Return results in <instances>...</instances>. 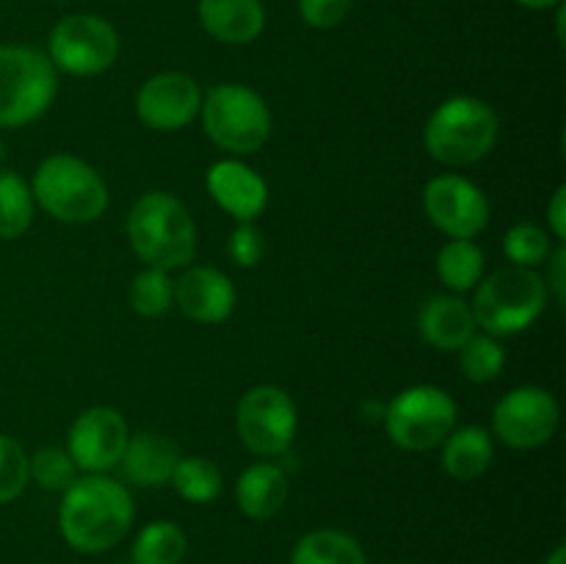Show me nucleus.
I'll list each match as a JSON object with an SVG mask.
<instances>
[{
  "label": "nucleus",
  "mask_w": 566,
  "mask_h": 564,
  "mask_svg": "<svg viewBox=\"0 0 566 564\" xmlns=\"http://www.w3.org/2000/svg\"><path fill=\"white\" fill-rule=\"evenodd\" d=\"M133 498L119 481L105 476L75 479L64 490L59 525L64 540L81 553L114 547L130 531Z\"/></svg>",
  "instance_id": "f257e3e1"
},
{
  "label": "nucleus",
  "mask_w": 566,
  "mask_h": 564,
  "mask_svg": "<svg viewBox=\"0 0 566 564\" xmlns=\"http://www.w3.org/2000/svg\"><path fill=\"white\" fill-rule=\"evenodd\" d=\"M127 238L138 258L155 269H182L197 254L191 213L171 194H144L127 216Z\"/></svg>",
  "instance_id": "f03ea898"
},
{
  "label": "nucleus",
  "mask_w": 566,
  "mask_h": 564,
  "mask_svg": "<svg viewBox=\"0 0 566 564\" xmlns=\"http://www.w3.org/2000/svg\"><path fill=\"white\" fill-rule=\"evenodd\" d=\"M426 149L448 166H470L486 158L497 142V114L475 97L446 100L426 125Z\"/></svg>",
  "instance_id": "7ed1b4c3"
},
{
  "label": "nucleus",
  "mask_w": 566,
  "mask_h": 564,
  "mask_svg": "<svg viewBox=\"0 0 566 564\" xmlns=\"http://www.w3.org/2000/svg\"><path fill=\"white\" fill-rule=\"evenodd\" d=\"M33 199L53 219L66 224H88L108 208L103 177L75 155H50L33 175Z\"/></svg>",
  "instance_id": "20e7f679"
},
{
  "label": "nucleus",
  "mask_w": 566,
  "mask_h": 564,
  "mask_svg": "<svg viewBox=\"0 0 566 564\" xmlns=\"http://www.w3.org/2000/svg\"><path fill=\"white\" fill-rule=\"evenodd\" d=\"M547 304V285L531 269H501L486 276L473 299V318L486 335L509 337L528 330Z\"/></svg>",
  "instance_id": "39448f33"
},
{
  "label": "nucleus",
  "mask_w": 566,
  "mask_h": 564,
  "mask_svg": "<svg viewBox=\"0 0 566 564\" xmlns=\"http://www.w3.org/2000/svg\"><path fill=\"white\" fill-rule=\"evenodd\" d=\"M59 92L53 61L33 48L0 44V127H22L50 108Z\"/></svg>",
  "instance_id": "423d86ee"
},
{
  "label": "nucleus",
  "mask_w": 566,
  "mask_h": 564,
  "mask_svg": "<svg viewBox=\"0 0 566 564\" xmlns=\"http://www.w3.org/2000/svg\"><path fill=\"white\" fill-rule=\"evenodd\" d=\"M205 133L235 155L258 153L271 136V111L258 92L241 83H219L202 103Z\"/></svg>",
  "instance_id": "0eeeda50"
},
{
  "label": "nucleus",
  "mask_w": 566,
  "mask_h": 564,
  "mask_svg": "<svg viewBox=\"0 0 566 564\" xmlns=\"http://www.w3.org/2000/svg\"><path fill=\"white\" fill-rule=\"evenodd\" d=\"M457 426V401L442 387L415 385L398 393L385 412V429L407 451L440 446Z\"/></svg>",
  "instance_id": "6e6552de"
},
{
  "label": "nucleus",
  "mask_w": 566,
  "mask_h": 564,
  "mask_svg": "<svg viewBox=\"0 0 566 564\" xmlns=\"http://www.w3.org/2000/svg\"><path fill=\"white\" fill-rule=\"evenodd\" d=\"M119 55V36L103 17L72 14L50 31V55L55 70L92 77L108 70Z\"/></svg>",
  "instance_id": "1a4fd4ad"
},
{
  "label": "nucleus",
  "mask_w": 566,
  "mask_h": 564,
  "mask_svg": "<svg viewBox=\"0 0 566 564\" xmlns=\"http://www.w3.org/2000/svg\"><path fill=\"white\" fill-rule=\"evenodd\" d=\"M235 426L249 451L260 457H276V453H285L296 437V404L280 387L258 385L243 393Z\"/></svg>",
  "instance_id": "9d476101"
},
{
  "label": "nucleus",
  "mask_w": 566,
  "mask_h": 564,
  "mask_svg": "<svg viewBox=\"0 0 566 564\" xmlns=\"http://www.w3.org/2000/svg\"><path fill=\"white\" fill-rule=\"evenodd\" d=\"M492 429L509 448L545 446L558 429V401L545 387H514L495 404Z\"/></svg>",
  "instance_id": "9b49d317"
},
{
  "label": "nucleus",
  "mask_w": 566,
  "mask_h": 564,
  "mask_svg": "<svg viewBox=\"0 0 566 564\" xmlns=\"http://www.w3.org/2000/svg\"><path fill=\"white\" fill-rule=\"evenodd\" d=\"M426 213L431 224L451 238H473L490 221V202L475 182L459 175H442L429 180L423 191Z\"/></svg>",
  "instance_id": "f8f14e48"
},
{
  "label": "nucleus",
  "mask_w": 566,
  "mask_h": 564,
  "mask_svg": "<svg viewBox=\"0 0 566 564\" xmlns=\"http://www.w3.org/2000/svg\"><path fill=\"white\" fill-rule=\"evenodd\" d=\"M127 424L116 409L92 407L75 418L70 429V457L75 468L88 470V473H103L119 464L125 453Z\"/></svg>",
  "instance_id": "ddd939ff"
},
{
  "label": "nucleus",
  "mask_w": 566,
  "mask_h": 564,
  "mask_svg": "<svg viewBox=\"0 0 566 564\" xmlns=\"http://www.w3.org/2000/svg\"><path fill=\"white\" fill-rule=\"evenodd\" d=\"M199 108H202V94L197 81L182 72H160L138 88V119L153 130H180L199 114Z\"/></svg>",
  "instance_id": "4468645a"
},
{
  "label": "nucleus",
  "mask_w": 566,
  "mask_h": 564,
  "mask_svg": "<svg viewBox=\"0 0 566 564\" xmlns=\"http://www.w3.org/2000/svg\"><path fill=\"white\" fill-rule=\"evenodd\" d=\"M208 191L238 221H254L269 205V186L241 160H219L208 169Z\"/></svg>",
  "instance_id": "2eb2a0df"
},
{
  "label": "nucleus",
  "mask_w": 566,
  "mask_h": 564,
  "mask_svg": "<svg viewBox=\"0 0 566 564\" xmlns=\"http://www.w3.org/2000/svg\"><path fill=\"white\" fill-rule=\"evenodd\" d=\"M175 299L188 318L199 324H219L235 310V288L230 276L210 265L186 271L175 285Z\"/></svg>",
  "instance_id": "dca6fc26"
},
{
  "label": "nucleus",
  "mask_w": 566,
  "mask_h": 564,
  "mask_svg": "<svg viewBox=\"0 0 566 564\" xmlns=\"http://www.w3.org/2000/svg\"><path fill=\"white\" fill-rule=\"evenodd\" d=\"M205 31L224 44H249L263 33L265 11L260 0H199Z\"/></svg>",
  "instance_id": "f3484780"
},
{
  "label": "nucleus",
  "mask_w": 566,
  "mask_h": 564,
  "mask_svg": "<svg viewBox=\"0 0 566 564\" xmlns=\"http://www.w3.org/2000/svg\"><path fill=\"white\" fill-rule=\"evenodd\" d=\"M180 462V451L171 440L160 435H136L127 440L122 453V476L138 487H160L171 481L175 464Z\"/></svg>",
  "instance_id": "a211bd4d"
},
{
  "label": "nucleus",
  "mask_w": 566,
  "mask_h": 564,
  "mask_svg": "<svg viewBox=\"0 0 566 564\" xmlns=\"http://www.w3.org/2000/svg\"><path fill=\"white\" fill-rule=\"evenodd\" d=\"M420 332L440 352H459L475 335L473 310L457 296H434L420 313Z\"/></svg>",
  "instance_id": "6ab92c4d"
},
{
  "label": "nucleus",
  "mask_w": 566,
  "mask_h": 564,
  "mask_svg": "<svg viewBox=\"0 0 566 564\" xmlns=\"http://www.w3.org/2000/svg\"><path fill=\"white\" fill-rule=\"evenodd\" d=\"M238 506L247 518L269 520L285 506L287 501V479L276 464L258 462L247 468L235 487Z\"/></svg>",
  "instance_id": "aec40b11"
},
{
  "label": "nucleus",
  "mask_w": 566,
  "mask_h": 564,
  "mask_svg": "<svg viewBox=\"0 0 566 564\" xmlns=\"http://www.w3.org/2000/svg\"><path fill=\"white\" fill-rule=\"evenodd\" d=\"M495 457V442L492 435L481 426H462L446 437V451H442V464L448 476L457 481H473L490 468Z\"/></svg>",
  "instance_id": "412c9836"
},
{
  "label": "nucleus",
  "mask_w": 566,
  "mask_h": 564,
  "mask_svg": "<svg viewBox=\"0 0 566 564\" xmlns=\"http://www.w3.org/2000/svg\"><path fill=\"white\" fill-rule=\"evenodd\" d=\"M291 564H365L363 547L343 531H310L293 547Z\"/></svg>",
  "instance_id": "4be33fe9"
},
{
  "label": "nucleus",
  "mask_w": 566,
  "mask_h": 564,
  "mask_svg": "<svg viewBox=\"0 0 566 564\" xmlns=\"http://www.w3.org/2000/svg\"><path fill=\"white\" fill-rule=\"evenodd\" d=\"M437 274L451 291H468L484 274V252L470 238H453L437 258Z\"/></svg>",
  "instance_id": "5701e85b"
},
{
  "label": "nucleus",
  "mask_w": 566,
  "mask_h": 564,
  "mask_svg": "<svg viewBox=\"0 0 566 564\" xmlns=\"http://www.w3.org/2000/svg\"><path fill=\"white\" fill-rule=\"evenodd\" d=\"M186 547L188 542L180 525L169 523V520H155L136 536L133 558L136 564H180Z\"/></svg>",
  "instance_id": "b1692460"
},
{
  "label": "nucleus",
  "mask_w": 566,
  "mask_h": 564,
  "mask_svg": "<svg viewBox=\"0 0 566 564\" xmlns=\"http://www.w3.org/2000/svg\"><path fill=\"white\" fill-rule=\"evenodd\" d=\"M33 221V194L14 171H0V238L14 241Z\"/></svg>",
  "instance_id": "393cba45"
},
{
  "label": "nucleus",
  "mask_w": 566,
  "mask_h": 564,
  "mask_svg": "<svg viewBox=\"0 0 566 564\" xmlns=\"http://www.w3.org/2000/svg\"><path fill=\"white\" fill-rule=\"evenodd\" d=\"M171 484L186 501L208 503L221 492V470L205 457H188L175 464Z\"/></svg>",
  "instance_id": "a878e982"
},
{
  "label": "nucleus",
  "mask_w": 566,
  "mask_h": 564,
  "mask_svg": "<svg viewBox=\"0 0 566 564\" xmlns=\"http://www.w3.org/2000/svg\"><path fill=\"white\" fill-rule=\"evenodd\" d=\"M459 365L470 382H492L506 365V352L492 335H470L459 348Z\"/></svg>",
  "instance_id": "bb28decb"
},
{
  "label": "nucleus",
  "mask_w": 566,
  "mask_h": 564,
  "mask_svg": "<svg viewBox=\"0 0 566 564\" xmlns=\"http://www.w3.org/2000/svg\"><path fill=\"white\" fill-rule=\"evenodd\" d=\"M175 299V285H171L169 274L164 269H155V265H147L142 274H136L130 285V307L136 310L138 315H147V318H155V315L166 313Z\"/></svg>",
  "instance_id": "cd10ccee"
},
{
  "label": "nucleus",
  "mask_w": 566,
  "mask_h": 564,
  "mask_svg": "<svg viewBox=\"0 0 566 564\" xmlns=\"http://www.w3.org/2000/svg\"><path fill=\"white\" fill-rule=\"evenodd\" d=\"M503 252L520 269H534L542 265L551 254V241H547L545 230L536 224H514L503 238Z\"/></svg>",
  "instance_id": "c85d7f7f"
},
{
  "label": "nucleus",
  "mask_w": 566,
  "mask_h": 564,
  "mask_svg": "<svg viewBox=\"0 0 566 564\" xmlns=\"http://www.w3.org/2000/svg\"><path fill=\"white\" fill-rule=\"evenodd\" d=\"M75 462L61 448H42L28 457V473L42 484L44 490H66L75 481Z\"/></svg>",
  "instance_id": "c756f323"
},
{
  "label": "nucleus",
  "mask_w": 566,
  "mask_h": 564,
  "mask_svg": "<svg viewBox=\"0 0 566 564\" xmlns=\"http://www.w3.org/2000/svg\"><path fill=\"white\" fill-rule=\"evenodd\" d=\"M28 479V453L14 437L0 435V503L14 501L25 490Z\"/></svg>",
  "instance_id": "7c9ffc66"
},
{
  "label": "nucleus",
  "mask_w": 566,
  "mask_h": 564,
  "mask_svg": "<svg viewBox=\"0 0 566 564\" xmlns=\"http://www.w3.org/2000/svg\"><path fill=\"white\" fill-rule=\"evenodd\" d=\"M227 252H230L232 263L243 265H258L263 260V236L252 227V221H241L235 230L227 238Z\"/></svg>",
  "instance_id": "2f4dec72"
},
{
  "label": "nucleus",
  "mask_w": 566,
  "mask_h": 564,
  "mask_svg": "<svg viewBox=\"0 0 566 564\" xmlns=\"http://www.w3.org/2000/svg\"><path fill=\"white\" fill-rule=\"evenodd\" d=\"M354 0H298L302 20L313 28H335L352 11Z\"/></svg>",
  "instance_id": "473e14b6"
},
{
  "label": "nucleus",
  "mask_w": 566,
  "mask_h": 564,
  "mask_svg": "<svg viewBox=\"0 0 566 564\" xmlns=\"http://www.w3.org/2000/svg\"><path fill=\"white\" fill-rule=\"evenodd\" d=\"M547 219H551V230L558 241H564L566 236V188L562 186L551 199V208H547Z\"/></svg>",
  "instance_id": "72a5a7b5"
},
{
  "label": "nucleus",
  "mask_w": 566,
  "mask_h": 564,
  "mask_svg": "<svg viewBox=\"0 0 566 564\" xmlns=\"http://www.w3.org/2000/svg\"><path fill=\"white\" fill-rule=\"evenodd\" d=\"M564 265H566V249L558 247L556 258H553V271H551V282L553 288H556V299L558 302H564Z\"/></svg>",
  "instance_id": "f704fd0d"
},
{
  "label": "nucleus",
  "mask_w": 566,
  "mask_h": 564,
  "mask_svg": "<svg viewBox=\"0 0 566 564\" xmlns=\"http://www.w3.org/2000/svg\"><path fill=\"white\" fill-rule=\"evenodd\" d=\"M517 3L525 6V9L539 11V9H551V6H558V3H562V0H517Z\"/></svg>",
  "instance_id": "c9c22d12"
},
{
  "label": "nucleus",
  "mask_w": 566,
  "mask_h": 564,
  "mask_svg": "<svg viewBox=\"0 0 566 564\" xmlns=\"http://www.w3.org/2000/svg\"><path fill=\"white\" fill-rule=\"evenodd\" d=\"M545 564H566V547H562V545H558L556 547V551H553L551 553V558H547V562Z\"/></svg>",
  "instance_id": "e433bc0d"
},
{
  "label": "nucleus",
  "mask_w": 566,
  "mask_h": 564,
  "mask_svg": "<svg viewBox=\"0 0 566 564\" xmlns=\"http://www.w3.org/2000/svg\"><path fill=\"white\" fill-rule=\"evenodd\" d=\"M0 158H3V144H0Z\"/></svg>",
  "instance_id": "4c0bfd02"
}]
</instances>
